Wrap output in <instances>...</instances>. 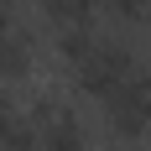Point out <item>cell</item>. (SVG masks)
<instances>
[{
  "label": "cell",
  "mask_w": 151,
  "mask_h": 151,
  "mask_svg": "<svg viewBox=\"0 0 151 151\" xmlns=\"http://www.w3.org/2000/svg\"><path fill=\"white\" fill-rule=\"evenodd\" d=\"M136 63H141V58L120 42V37H99V42L73 63V83H78V94H89V99H99V104H104L109 94L130 78V68H136Z\"/></svg>",
  "instance_id": "6da1fadb"
},
{
  "label": "cell",
  "mask_w": 151,
  "mask_h": 151,
  "mask_svg": "<svg viewBox=\"0 0 151 151\" xmlns=\"http://www.w3.org/2000/svg\"><path fill=\"white\" fill-rule=\"evenodd\" d=\"M26 120L37 125V151H89V130L63 99H37Z\"/></svg>",
  "instance_id": "7a4b0ae2"
},
{
  "label": "cell",
  "mask_w": 151,
  "mask_h": 151,
  "mask_svg": "<svg viewBox=\"0 0 151 151\" xmlns=\"http://www.w3.org/2000/svg\"><path fill=\"white\" fill-rule=\"evenodd\" d=\"M42 16L52 21V31H68V26H99V0H42Z\"/></svg>",
  "instance_id": "3957f363"
},
{
  "label": "cell",
  "mask_w": 151,
  "mask_h": 151,
  "mask_svg": "<svg viewBox=\"0 0 151 151\" xmlns=\"http://www.w3.org/2000/svg\"><path fill=\"white\" fill-rule=\"evenodd\" d=\"M120 151H151V136H141V141H125Z\"/></svg>",
  "instance_id": "277c9868"
},
{
  "label": "cell",
  "mask_w": 151,
  "mask_h": 151,
  "mask_svg": "<svg viewBox=\"0 0 151 151\" xmlns=\"http://www.w3.org/2000/svg\"><path fill=\"white\" fill-rule=\"evenodd\" d=\"M5 5H16V0H5Z\"/></svg>",
  "instance_id": "5b68a950"
}]
</instances>
